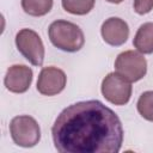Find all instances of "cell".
<instances>
[{
    "instance_id": "obj_9",
    "label": "cell",
    "mask_w": 153,
    "mask_h": 153,
    "mask_svg": "<svg viewBox=\"0 0 153 153\" xmlns=\"http://www.w3.org/2000/svg\"><path fill=\"white\" fill-rule=\"evenodd\" d=\"M100 32L103 39L108 44L118 47L127 42L129 36V27L123 19L117 17H111L103 23Z\"/></svg>"
},
{
    "instance_id": "obj_1",
    "label": "cell",
    "mask_w": 153,
    "mask_h": 153,
    "mask_svg": "<svg viewBox=\"0 0 153 153\" xmlns=\"http://www.w3.org/2000/svg\"><path fill=\"white\" fill-rule=\"evenodd\" d=\"M51 135L61 153H117L123 141L118 116L99 100L67 106L56 118Z\"/></svg>"
},
{
    "instance_id": "obj_15",
    "label": "cell",
    "mask_w": 153,
    "mask_h": 153,
    "mask_svg": "<svg viewBox=\"0 0 153 153\" xmlns=\"http://www.w3.org/2000/svg\"><path fill=\"white\" fill-rule=\"evenodd\" d=\"M108 2H111V4H120V2H122L123 0H106Z\"/></svg>"
},
{
    "instance_id": "obj_13",
    "label": "cell",
    "mask_w": 153,
    "mask_h": 153,
    "mask_svg": "<svg viewBox=\"0 0 153 153\" xmlns=\"http://www.w3.org/2000/svg\"><path fill=\"white\" fill-rule=\"evenodd\" d=\"M137 111L147 121L153 122V91L143 92L137 100Z\"/></svg>"
},
{
    "instance_id": "obj_12",
    "label": "cell",
    "mask_w": 153,
    "mask_h": 153,
    "mask_svg": "<svg viewBox=\"0 0 153 153\" xmlns=\"http://www.w3.org/2000/svg\"><path fill=\"white\" fill-rule=\"evenodd\" d=\"M94 2L96 0H62V7L72 14L82 16L93 8Z\"/></svg>"
},
{
    "instance_id": "obj_4",
    "label": "cell",
    "mask_w": 153,
    "mask_h": 153,
    "mask_svg": "<svg viewBox=\"0 0 153 153\" xmlns=\"http://www.w3.org/2000/svg\"><path fill=\"white\" fill-rule=\"evenodd\" d=\"M116 72L130 82L141 80L147 72V61L140 51L127 50L121 53L115 61Z\"/></svg>"
},
{
    "instance_id": "obj_11",
    "label": "cell",
    "mask_w": 153,
    "mask_h": 153,
    "mask_svg": "<svg viewBox=\"0 0 153 153\" xmlns=\"http://www.w3.org/2000/svg\"><path fill=\"white\" fill-rule=\"evenodd\" d=\"M22 7L25 13L33 17H41L51 10L53 0H22Z\"/></svg>"
},
{
    "instance_id": "obj_2",
    "label": "cell",
    "mask_w": 153,
    "mask_h": 153,
    "mask_svg": "<svg viewBox=\"0 0 153 153\" xmlns=\"http://www.w3.org/2000/svg\"><path fill=\"white\" fill-rule=\"evenodd\" d=\"M50 42L59 49L68 53L78 51L85 43L81 29L67 20H55L48 29Z\"/></svg>"
},
{
    "instance_id": "obj_8",
    "label": "cell",
    "mask_w": 153,
    "mask_h": 153,
    "mask_svg": "<svg viewBox=\"0 0 153 153\" xmlns=\"http://www.w3.org/2000/svg\"><path fill=\"white\" fill-rule=\"evenodd\" d=\"M32 81V71L24 65L11 66L5 75V86L8 91L14 93H23L27 91Z\"/></svg>"
},
{
    "instance_id": "obj_10",
    "label": "cell",
    "mask_w": 153,
    "mask_h": 153,
    "mask_svg": "<svg viewBox=\"0 0 153 153\" xmlns=\"http://www.w3.org/2000/svg\"><path fill=\"white\" fill-rule=\"evenodd\" d=\"M133 44L142 54L153 53V23H145L139 27Z\"/></svg>"
},
{
    "instance_id": "obj_14",
    "label": "cell",
    "mask_w": 153,
    "mask_h": 153,
    "mask_svg": "<svg viewBox=\"0 0 153 153\" xmlns=\"http://www.w3.org/2000/svg\"><path fill=\"white\" fill-rule=\"evenodd\" d=\"M153 8V0H134V10L139 14H146Z\"/></svg>"
},
{
    "instance_id": "obj_3",
    "label": "cell",
    "mask_w": 153,
    "mask_h": 153,
    "mask_svg": "<svg viewBox=\"0 0 153 153\" xmlns=\"http://www.w3.org/2000/svg\"><path fill=\"white\" fill-rule=\"evenodd\" d=\"M10 133L16 145L22 147H33L41 139V129L35 118L22 115L12 118Z\"/></svg>"
},
{
    "instance_id": "obj_7",
    "label": "cell",
    "mask_w": 153,
    "mask_h": 153,
    "mask_svg": "<svg viewBox=\"0 0 153 153\" xmlns=\"http://www.w3.org/2000/svg\"><path fill=\"white\" fill-rule=\"evenodd\" d=\"M67 76L56 67H45L41 71L37 80V91L44 96L59 94L66 86Z\"/></svg>"
},
{
    "instance_id": "obj_5",
    "label": "cell",
    "mask_w": 153,
    "mask_h": 153,
    "mask_svg": "<svg viewBox=\"0 0 153 153\" xmlns=\"http://www.w3.org/2000/svg\"><path fill=\"white\" fill-rule=\"evenodd\" d=\"M16 45L30 63L42 66L44 60V45L37 32L30 29L20 30L16 36Z\"/></svg>"
},
{
    "instance_id": "obj_6",
    "label": "cell",
    "mask_w": 153,
    "mask_h": 153,
    "mask_svg": "<svg viewBox=\"0 0 153 153\" xmlns=\"http://www.w3.org/2000/svg\"><path fill=\"white\" fill-rule=\"evenodd\" d=\"M102 93L106 100L115 105H124L131 96V85L128 79L120 73L108 74L102 82Z\"/></svg>"
}]
</instances>
